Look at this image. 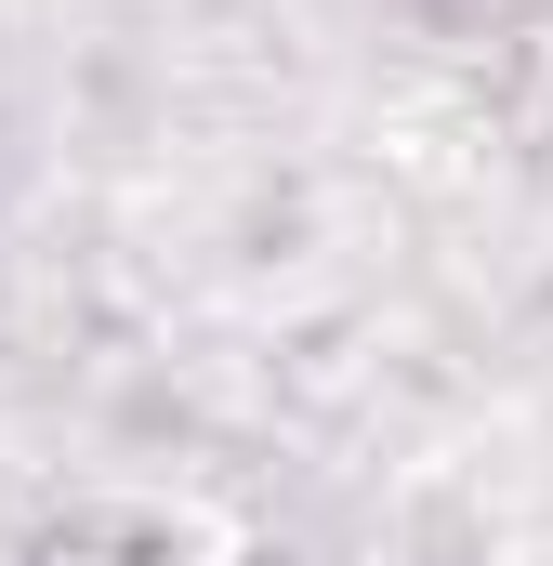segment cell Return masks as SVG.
Segmentation results:
<instances>
[{"instance_id": "obj_1", "label": "cell", "mask_w": 553, "mask_h": 566, "mask_svg": "<svg viewBox=\"0 0 553 566\" xmlns=\"http://www.w3.org/2000/svg\"><path fill=\"white\" fill-rule=\"evenodd\" d=\"M448 13H528V0H448Z\"/></svg>"}]
</instances>
